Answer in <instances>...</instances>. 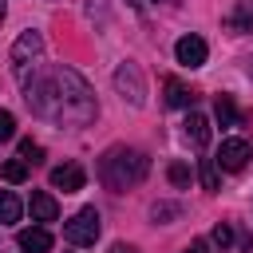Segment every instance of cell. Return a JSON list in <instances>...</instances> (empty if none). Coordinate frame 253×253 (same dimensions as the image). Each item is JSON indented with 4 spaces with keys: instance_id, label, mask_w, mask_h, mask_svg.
<instances>
[{
    "instance_id": "obj_1",
    "label": "cell",
    "mask_w": 253,
    "mask_h": 253,
    "mask_svg": "<svg viewBox=\"0 0 253 253\" xmlns=\"http://www.w3.org/2000/svg\"><path fill=\"white\" fill-rule=\"evenodd\" d=\"M24 99H28V107H32L36 115H43V119H51V123H63V126H83V123H91L95 111H99L91 87H87L83 75L71 71V67H55V71L32 79Z\"/></svg>"
},
{
    "instance_id": "obj_2",
    "label": "cell",
    "mask_w": 253,
    "mask_h": 253,
    "mask_svg": "<svg viewBox=\"0 0 253 253\" xmlns=\"http://www.w3.org/2000/svg\"><path fill=\"white\" fill-rule=\"evenodd\" d=\"M146 170H150V158H146L142 150H134V146H111V150L99 158V178H103V186L115 190V194L138 186V182L146 178Z\"/></svg>"
},
{
    "instance_id": "obj_3",
    "label": "cell",
    "mask_w": 253,
    "mask_h": 253,
    "mask_svg": "<svg viewBox=\"0 0 253 253\" xmlns=\"http://www.w3.org/2000/svg\"><path fill=\"white\" fill-rule=\"evenodd\" d=\"M99 229H103V225H99V210L87 206V210H79V213L63 225V237L83 249V245H95V241H99Z\"/></svg>"
},
{
    "instance_id": "obj_4",
    "label": "cell",
    "mask_w": 253,
    "mask_h": 253,
    "mask_svg": "<svg viewBox=\"0 0 253 253\" xmlns=\"http://www.w3.org/2000/svg\"><path fill=\"white\" fill-rule=\"evenodd\" d=\"M40 51H43V36H40V32H24V36L12 43V71H16L20 79H28V67L40 59Z\"/></svg>"
},
{
    "instance_id": "obj_5",
    "label": "cell",
    "mask_w": 253,
    "mask_h": 253,
    "mask_svg": "<svg viewBox=\"0 0 253 253\" xmlns=\"http://www.w3.org/2000/svg\"><path fill=\"white\" fill-rule=\"evenodd\" d=\"M115 87H119L123 99H130V107H142V103H146V83H142L138 63H119V71H115Z\"/></svg>"
},
{
    "instance_id": "obj_6",
    "label": "cell",
    "mask_w": 253,
    "mask_h": 253,
    "mask_svg": "<svg viewBox=\"0 0 253 253\" xmlns=\"http://www.w3.org/2000/svg\"><path fill=\"white\" fill-rule=\"evenodd\" d=\"M213 162H217L221 170H229V174L245 170V162H249V142H245V138H225Z\"/></svg>"
},
{
    "instance_id": "obj_7",
    "label": "cell",
    "mask_w": 253,
    "mask_h": 253,
    "mask_svg": "<svg viewBox=\"0 0 253 253\" xmlns=\"http://www.w3.org/2000/svg\"><path fill=\"white\" fill-rule=\"evenodd\" d=\"M174 55H178V63H182V67H202V63H206V55H210V47H206V40H202V36H182V40L174 43Z\"/></svg>"
},
{
    "instance_id": "obj_8",
    "label": "cell",
    "mask_w": 253,
    "mask_h": 253,
    "mask_svg": "<svg viewBox=\"0 0 253 253\" xmlns=\"http://www.w3.org/2000/svg\"><path fill=\"white\" fill-rule=\"evenodd\" d=\"M51 186L63 190V194L83 190V166H79V162H63V166H55V170H51Z\"/></svg>"
},
{
    "instance_id": "obj_9",
    "label": "cell",
    "mask_w": 253,
    "mask_h": 253,
    "mask_svg": "<svg viewBox=\"0 0 253 253\" xmlns=\"http://www.w3.org/2000/svg\"><path fill=\"white\" fill-rule=\"evenodd\" d=\"M16 245H20L24 253H47V249H51V233H47L43 225H32V229H20V233H16Z\"/></svg>"
},
{
    "instance_id": "obj_10",
    "label": "cell",
    "mask_w": 253,
    "mask_h": 253,
    "mask_svg": "<svg viewBox=\"0 0 253 253\" xmlns=\"http://www.w3.org/2000/svg\"><path fill=\"white\" fill-rule=\"evenodd\" d=\"M225 32H229V36L253 32V0H237V8L225 16Z\"/></svg>"
},
{
    "instance_id": "obj_11",
    "label": "cell",
    "mask_w": 253,
    "mask_h": 253,
    "mask_svg": "<svg viewBox=\"0 0 253 253\" xmlns=\"http://www.w3.org/2000/svg\"><path fill=\"white\" fill-rule=\"evenodd\" d=\"M182 126H186V138H190V146H198V150H206V146H210V119H206V115L190 111Z\"/></svg>"
},
{
    "instance_id": "obj_12",
    "label": "cell",
    "mask_w": 253,
    "mask_h": 253,
    "mask_svg": "<svg viewBox=\"0 0 253 253\" xmlns=\"http://www.w3.org/2000/svg\"><path fill=\"white\" fill-rule=\"evenodd\" d=\"M28 206H32V217H36V221H55V217H59L55 198H51V194H43V190H36Z\"/></svg>"
},
{
    "instance_id": "obj_13",
    "label": "cell",
    "mask_w": 253,
    "mask_h": 253,
    "mask_svg": "<svg viewBox=\"0 0 253 253\" xmlns=\"http://www.w3.org/2000/svg\"><path fill=\"white\" fill-rule=\"evenodd\" d=\"M162 91H166V107H190V103H194L190 87H186V83H178V79H166V83H162Z\"/></svg>"
},
{
    "instance_id": "obj_14",
    "label": "cell",
    "mask_w": 253,
    "mask_h": 253,
    "mask_svg": "<svg viewBox=\"0 0 253 253\" xmlns=\"http://www.w3.org/2000/svg\"><path fill=\"white\" fill-rule=\"evenodd\" d=\"M213 115H217V123H221V126H237V123H241V111H237V103H233L229 95H217Z\"/></svg>"
},
{
    "instance_id": "obj_15",
    "label": "cell",
    "mask_w": 253,
    "mask_h": 253,
    "mask_svg": "<svg viewBox=\"0 0 253 253\" xmlns=\"http://www.w3.org/2000/svg\"><path fill=\"white\" fill-rule=\"evenodd\" d=\"M20 221V198L12 190H0V225H16Z\"/></svg>"
},
{
    "instance_id": "obj_16",
    "label": "cell",
    "mask_w": 253,
    "mask_h": 253,
    "mask_svg": "<svg viewBox=\"0 0 253 253\" xmlns=\"http://www.w3.org/2000/svg\"><path fill=\"white\" fill-rule=\"evenodd\" d=\"M20 158H24L28 166L43 162V146H40V142H32V138H24V142H20Z\"/></svg>"
},
{
    "instance_id": "obj_17",
    "label": "cell",
    "mask_w": 253,
    "mask_h": 253,
    "mask_svg": "<svg viewBox=\"0 0 253 253\" xmlns=\"http://www.w3.org/2000/svg\"><path fill=\"white\" fill-rule=\"evenodd\" d=\"M4 178H8V182H24V178H28V162H24V158L4 162Z\"/></svg>"
},
{
    "instance_id": "obj_18",
    "label": "cell",
    "mask_w": 253,
    "mask_h": 253,
    "mask_svg": "<svg viewBox=\"0 0 253 253\" xmlns=\"http://www.w3.org/2000/svg\"><path fill=\"white\" fill-rule=\"evenodd\" d=\"M198 174H202V186L206 190H217V162L213 158H202V170Z\"/></svg>"
},
{
    "instance_id": "obj_19",
    "label": "cell",
    "mask_w": 253,
    "mask_h": 253,
    "mask_svg": "<svg viewBox=\"0 0 253 253\" xmlns=\"http://www.w3.org/2000/svg\"><path fill=\"white\" fill-rule=\"evenodd\" d=\"M213 245H217V249H229V245H233V229H229L225 221L213 225Z\"/></svg>"
},
{
    "instance_id": "obj_20",
    "label": "cell",
    "mask_w": 253,
    "mask_h": 253,
    "mask_svg": "<svg viewBox=\"0 0 253 253\" xmlns=\"http://www.w3.org/2000/svg\"><path fill=\"white\" fill-rule=\"evenodd\" d=\"M16 134V119H12V111H0V142H8Z\"/></svg>"
},
{
    "instance_id": "obj_21",
    "label": "cell",
    "mask_w": 253,
    "mask_h": 253,
    "mask_svg": "<svg viewBox=\"0 0 253 253\" xmlns=\"http://www.w3.org/2000/svg\"><path fill=\"white\" fill-rule=\"evenodd\" d=\"M170 182H174V186H186V182H190V170H186L182 162H174V166H170Z\"/></svg>"
},
{
    "instance_id": "obj_22",
    "label": "cell",
    "mask_w": 253,
    "mask_h": 253,
    "mask_svg": "<svg viewBox=\"0 0 253 253\" xmlns=\"http://www.w3.org/2000/svg\"><path fill=\"white\" fill-rule=\"evenodd\" d=\"M178 213V206H154V221H162V217H174Z\"/></svg>"
},
{
    "instance_id": "obj_23",
    "label": "cell",
    "mask_w": 253,
    "mask_h": 253,
    "mask_svg": "<svg viewBox=\"0 0 253 253\" xmlns=\"http://www.w3.org/2000/svg\"><path fill=\"white\" fill-rule=\"evenodd\" d=\"M186 253H210V241H202V237H198V241H190V249H186Z\"/></svg>"
},
{
    "instance_id": "obj_24",
    "label": "cell",
    "mask_w": 253,
    "mask_h": 253,
    "mask_svg": "<svg viewBox=\"0 0 253 253\" xmlns=\"http://www.w3.org/2000/svg\"><path fill=\"white\" fill-rule=\"evenodd\" d=\"M111 253H138L134 245H111Z\"/></svg>"
},
{
    "instance_id": "obj_25",
    "label": "cell",
    "mask_w": 253,
    "mask_h": 253,
    "mask_svg": "<svg viewBox=\"0 0 253 253\" xmlns=\"http://www.w3.org/2000/svg\"><path fill=\"white\" fill-rule=\"evenodd\" d=\"M4 12H8V4H4V0H0V20H4Z\"/></svg>"
},
{
    "instance_id": "obj_26",
    "label": "cell",
    "mask_w": 253,
    "mask_h": 253,
    "mask_svg": "<svg viewBox=\"0 0 253 253\" xmlns=\"http://www.w3.org/2000/svg\"><path fill=\"white\" fill-rule=\"evenodd\" d=\"M130 4H134V8H142V0H130Z\"/></svg>"
}]
</instances>
